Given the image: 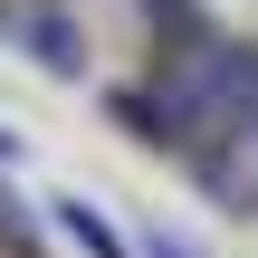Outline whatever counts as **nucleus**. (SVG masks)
<instances>
[{
	"label": "nucleus",
	"instance_id": "1",
	"mask_svg": "<svg viewBox=\"0 0 258 258\" xmlns=\"http://www.w3.org/2000/svg\"><path fill=\"white\" fill-rule=\"evenodd\" d=\"M163 86L201 105V124H258V57L220 29H182L163 48Z\"/></svg>",
	"mask_w": 258,
	"mask_h": 258
},
{
	"label": "nucleus",
	"instance_id": "2",
	"mask_svg": "<svg viewBox=\"0 0 258 258\" xmlns=\"http://www.w3.org/2000/svg\"><path fill=\"white\" fill-rule=\"evenodd\" d=\"M115 124H134L144 144H172V153H201V134H211L201 105L172 96V86H124V96H115Z\"/></svg>",
	"mask_w": 258,
	"mask_h": 258
},
{
	"label": "nucleus",
	"instance_id": "3",
	"mask_svg": "<svg viewBox=\"0 0 258 258\" xmlns=\"http://www.w3.org/2000/svg\"><path fill=\"white\" fill-rule=\"evenodd\" d=\"M10 38H19L38 67H57V77H77V67H86V48L67 38V19H57V10H19V19H10Z\"/></svg>",
	"mask_w": 258,
	"mask_h": 258
},
{
	"label": "nucleus",
	"instance_id": "4",
	"mask_svg": "<svg viewBox=\"0 0 258 258\" xmlns=\"http://www.w3.org/2000/svg\"><path fill=\"white\" fill-rule=\"evenodd\" d=\"M57 220H67V239H77V249H86V258H124V239H115V220H96L86 201H67Z\"/></svg>",
	"mask_w": 258,
	"mask_h": 258
},
{
	"label": "nucleus",
	"instance_id": "5",
	"mask_svg": "<svg viewBox=\"0 0 258 258\" xmlns=\"http://www.w3.org/2000/svg\"><path fill=\"white\" fill-rule=\"evenodd\" d=\"M0 163H19V134H0Z\"/></svg>",
	"mask_w": 258,
	"mask_h": 258
}]
</instances>
